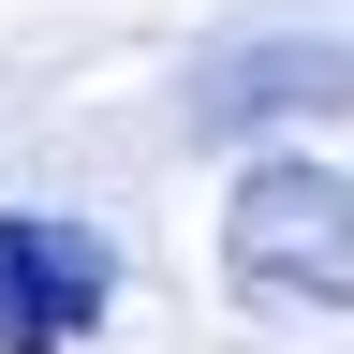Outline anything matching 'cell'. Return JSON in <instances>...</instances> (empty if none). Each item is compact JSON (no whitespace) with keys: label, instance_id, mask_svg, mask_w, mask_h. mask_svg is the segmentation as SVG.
I'll return each instance as SVG.
<instances>
[{"label":"cell","instance_id":"obj_2","mask_svg":"<svg viewBox=\"0 0 354 354\" xmlns=\"http://www.w3.org/2000/svg\"><path fill=\"white\" fill-rule=\"evenodd\" d=\"M104 236L88 221H0V354H59L104 325Z\"/></svg>","mask_w":354,"mask_h":354},{"label":"cell","instance_id":"obj_1","mask_svg":"<svg viewBox=\"0 0 354 354\" xmlns=\"http://www.w3.org/2000/svg\"><path fill=\"white\" fill-rule=\"evenodd\" d=\"M221 266L251 310H354V177L339 162H251L221 207Z\"/></svg>","mask_w":354,"mask_h":354}]
</instances>
